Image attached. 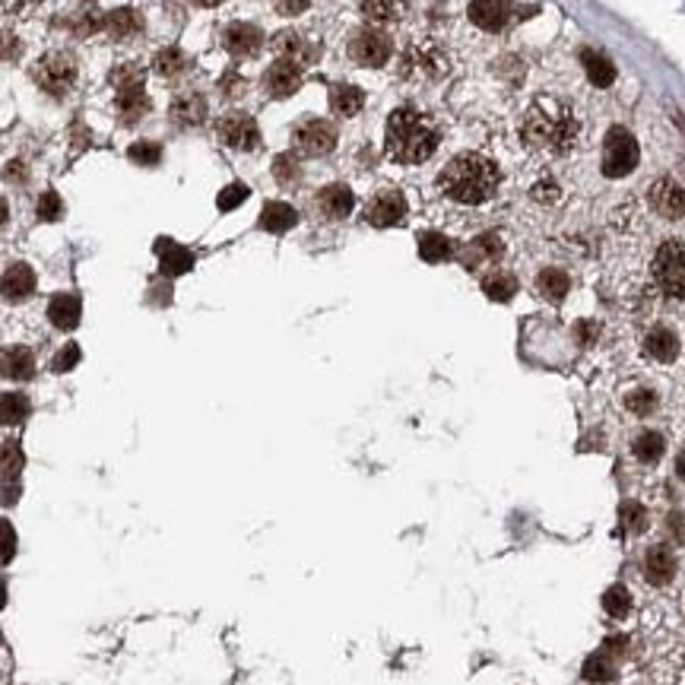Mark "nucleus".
Instances as JSON below:
<instances>
[{
  "label": "nucleus",
  "mask_w": 685,
  "mask_h": 685,
  "mask_svg": "<svg viewBox=\"0 0 685 685\" xmlns=\"http://www.w3.org/2000/svg\"><path fill=\"white\" fill-rule=\"evenodd\" d=\"M524 143L546 156H565L574 149L580 136V121L569 102L556 96H539L524 115Z\"/></svg>",
  "instance_id": "f257e3e1"
},
{
  "label": "nucleus",
  "mask_w": 685,
  "mask_h": 685,
  "mask_svg": "<svg viewBox=\"0 0 685 685\" xmlns=\"http://www.w3.org/2000/svg\"><path fill=\"white\" fill-rule=\"evenodd\" d=\"M501 172L489 156L463 153L448 162L438 175V187L457 204H486L499 191Z\"/></svg>",
  "instance_id": "f03ea898"
},
{
  "label": "nucleus",
  "mask_w": 685,
  "mask_h": 685,
  "mask_svg": "<svg viewBox=\"0 0 685 685\" xmlns=\"http://www.w3.org/2000/svg\"><path fill=\"white\" fill-rule=\"evenodd\" d=\"M384 146L394 162L403 166H419L438 149V130L426 115L416 108H397L388 117V134H384Z\"/></svg>",
  "instance_id": "7ed1b4c3"
},
{
  "label": "nucleus",
  "mask_w": 685,
  "mask_h": 685,
  "mask_svg": "<svg viewBox=\"0 0 685 685\" xmlns=\"http://www.w3.org/2000/svg\"><path fill=\"white\" fill-rule=\"evenodd\" d=\"M76 76H80V67H76V57L67 55V51H48V55H42L32 64V80L48 96L70 93Z\"/></svg>",
  "instance_id": "20e7f679"
},
{
  "label": "nucleus",
  "mask_w": 685,
  "mask_h": 685,
  "mask_svg": "<svg viewBox=\"0 0 685 685\" xmlns=\"http://www.w3.org/2000/svg\"><path fill=\"white\" fill-rule=\"evenodd\" d=\"M400 74L407 80H441L448 74V57L435 42H416L403 51Z\"/></svg>",
  "instance_id": "39448f33"
},
{
  "label": "nucleus",
  "mask_w": 685,
  "mask_h": 685,
  "mask_svg": "<svg viewBox=\"0 0 685 685\" xmlns=\"http://www.w3.org/2000/svg\"><path fill=\"white\" fill-rule=\"evenodd\" d=\"M654 279L667 296L685 298V245L682 241H663L654 257Z\"/></svg>",
  "instance_id": "423d86ee"
},
{
  "label": "nucleus",
  "mask_w": 685,
  "mask_h": 685,
  "mask_svg": "<svg viewBox=\"0 0 685 685\" xmlns=\"http://www.w3.org/2000/svg\"><path fill=\"white\" fill-rule=\"evenodd\" d=\"M638 166V143L625 127H612L603 146V175L606 178H625Z\"/></svg>",
  "instance_id": "0eeeda50"
},
{
  "label": "nucleus",
  "mask_w": 685,
  "mask_h": 685,
  "mask_svg": "<svg viewBox=\"0 0 685 685\" xmlns=\"http://www.w3.org/2000/svg\"><path fill=\"white\" fill-rule=\"evenodd\" d=\"M394 55V45L384 35L381 29L368 25V29H358L356 35L349 38V57L362 67H384Z\"/></svg>",
  "instance_id": "6e6552de"
},
{
  "label": "nucleus",
  "mask_w": 685,
  "mask_h": 685,
  "mask_svg": "<svg viewBox=\"0 0 685 685\" xmlns=\"http://www.w3.org/2000/svg\"><path fill=\"white\" fill-rule=\"evenodd\" d=\"M292 146H296V153L311 156V159L327 156L337 146V127L330 121H321V117H308L292 134Z\"/></svg>",
  "instance_id": "1a4fd4ad"
},
{
  "label": "nucleus",
  "mask_w": 685,
  "mask_h": 685,
  "mask_svg": "<svg viewBox=\"0 0 685 685\" xmlns=\"http://www.w3.org/2000/svg\"><path fill=\"white\" fill-rule=\"evenodd\" d=\"M217 134L228 149H238V153H251L260 146V130L251 115H226L219 121Z\"/></svg>",
  "instance_id": "9d476101"
},
{
  "label": "nucleus",
  "mask_w": 685,
  "mask_h": 685,
  "mask_svg": "<svg viewBox=\"0 0 685 685\" xmlns=\"http://www.w3.org/2000/svg\"><path fill=\"white\" fill-rule=\"evenodd\" d=\"M223 45L228 55L235 57H254L260 48H264V32L251 23H232L226 25L223 32Z\"/></svg>",
  "instance_id": "9b49d317"
},
{
  "label": "nucleus",
  "mask_w": 685,
  "mask_h": 685,
  "mask_svg": "<svg viewBox=\"0 0 685 685\" xmlns=\"http://www.w3.org/2000/svg\"><path fill=\"white\" fill-rule=\"evenodd\" d=\"M264 86H267V93H270L273 99H289V96L298 93V86H302V67L279 57V61L267 70Z\"/></svg>",
  "instance_id": "f8f14e48"
},
{
  "label": "nucleus",
  "mask_w": 685,
  "mask_h": 685,
  "mask_svg": "<svg viewBox=\"0 0 685 685\" xmlns=\"http://www.w3.org/2000/svg\"><path fill=\"white\" fill-rule=\"evenodd\" d=\"M650 207L667 219L685 217V187L676 185L673 178H660L650 187Z\"/></svg>",
  "instance_id": "ddd939ff"
},
{
  "label": "nucleus",
  "mask_w": 685,
  "mask_h": 685,
  "mask_svg": "<svg viewBox=\"0 0 685 685\" xmlns=\"http://www.w3.org/2000/svg\"><path fill=\"white\" fill-rule=\"evenodd\" d=\"M403 217H407V200H403V194H394V191L378 194V197L368 204V210H365V219L378 228L397 226Z\"/></svg>",
  "instance_id": "4468645a"
},
{
  "label": "nucleus",
  "mask_w": 685,
  "mask_h": 685,
  "mask_svg": "<svg viewBox=\"0 0 685 685\" xmlns=\"http://www.w3.org/2000/svg\"><path fill=\"white\" fill-rule=\"evenodd\" d=\"M469 19L486 32L505 29L511 19V0H469Z\"/></svg>",
  "instance_id": "2eb2a0df"
},
{
  "label": "nucleus",
  "mask_w": 685,
  "mask_h": 685,
  "mask_svg": "<svg viewBox=\"0 0 685 685\" xmlns=\"http://www.w3.org/2000/svg\"><path fill=\"white\" fill-rule=\"evenodd\" d=\"M35 292V273L29 264H10L0 277V296L6 302H23Z\"/></svg>",
  "instance_id": "dca6fc26"
},
{
  "label": "nucleus",
  "mask_w": 685,
  "mask_h": 685,
  "mask_svg": "<svg viewBox=\"0 0 685 685\" xmlns=\"http://www.w3.org/2000/svg\"><path fill=\"white\" fill-rule=\"evenodd\" d=\"M207 112L210 108H207V99L200 93H181L168 106V115L178 127H200L207 121Z\"/></svg>",
  "instance_id": "f3484780"
},
{
  "label": "nucleus",
  "mask_w": 685,
  "mask_h": 685,
  "mask_svg": "<svg viewBox=\"0 0 685 685\" xmlns=\"http://www.w3.org/2000/svg\"><path fill=\"white\" fill-rule=\"evenodd\" d=\"M273 51H277L283 61L298 64V67H305L308 61H315V48L308 45V38L298 35V32H292V29L277 32V35H273Z\"/></svg>",
  "instance_id": "a211bd4d"
},
{
  "label": "nucleus",
  "mask_w": 685,
  "mask_h": 685,
  "mask_svg": "<svg viewBox=\"0 0 685 685\" xmlns=\"http://www.w3.org/2000/svg\"><path fill=\"white\" fill-rule=\"evenodd\" d=\"M0 375L10 381H29L35 375V358L25 346H6L0 349Z\"/></svg>",
  "instance_id": "6ab92c4d"
},
{
  "label": "nucleus",
  "mask_w": 685,
  "mask_h": 685,
  "mask_svg": "<svg viewBox=\"0 0 685 685\" xmlns=\"http://www.w3.org/2000/svg\"><path fill=\"white\" fill-rule=\"evenodd\" d=\"M673 574H676V559L667 546H654V549H648V556H644V578H648L650 584L654 587L670 584Z\"/></svg>",
  "instance_id": "aec40b11"
},
{
  "label": "nucleus",
  "mask_w": 685,
  "mask_h": 685,
  "mask_svg": "<svg viewBox=\"0 0 685 685\" xmlns=\"http://www.w3.org/2000/svg\"><path fill=\"white\" fill-rule=\"evenodd\" d=\"M149 96L143 93V89H130V93H117L115 99V112H117V121L127 124V127H134V124H140L143 117L149 115Z\"/></svg>",
  "instance_id": "412c9836"
},
{
  "label": "nucleus",
  "mask_w": 685,
  "mask_h": 685,
  "mask_svg": "<svg viewBox=\"0 0 685 685\" xmlns=\"http://www.w3.org/2000/svg\"><path fill=\"white\" fill-rule=\"evenodd\" d=\"M317 207H321L324 217L346 219L352 213V207H356V197H352V191L346 185H330L317 194Z\"/></svg>",
  "instance_id": "4be33fe9"
},
{
  "label": "nucleus",
  "mask_w": 685,
  "mask_h": 685,
  "mask_svg": "<svg viewBox=\"0 0 685 685\" xmlns=\"http://www.w3.org/2000/svg\"><path fill=\"white\" fill-rule=\"evenodd\" d=\"M156 251H159V270L166 277H181L194 267V254L187 247L175 245V241H159Z\"/></svg>",
  "instance_id": "5701e85b"
},
{
  "label": "nucleus",
  "mask_w": 685,
  "mask_h": 685,
  "mask_svg": "<svg viewBox=\"0 0 685 685\" xmlns=\"http://www.w3.org/2000/svg\"><path fill=\"white\" fill-rule=\"evenodd\" d=\"M80 315H83L80 298L70 296V292H61V296L51 298L48 317H51V324H55L57 330H74L76 324H80Z\"/></svg>",
  "instance_id": "b1692460"
},
{
  "label": "nucleus",
  "mask_w": 685,
  "mask_h": 685,
  "mask_svg": "<svg viewBox=\"0 0 685 685\" xmlns=\"http://www.w3.org/2000/svg\"><path fill=\"white\" fill-rule=\"evenodd\" d=\"M102 29L108 32L117 42H124V38H134L136 32L143 29V19L136 10H130V6H121V10H112L106 13V19H102Z\"/></svg>",
  "instance_id": "393cba45"
},
{
  "label": "nucleus",
  "mask_w": 685,
  "mask_h": 685,
  "mask_svg": "<svg viewBox=\"0 0 685 685\" xmlns=\"http://www.w3.org/2000/svg\"><path fill=\"white\" fill-rule=\"evenodd\" d=\"M580 64H584L587 80H590L593 86H599V89L612 86V80H616V64H612L606 55L587 48V51H580Z\"/></svg>",
  "instance_id": "a878e982"
},
{
  "label": "nucleus",
  "mask_w": 685,
  "mask_h": 685,
  "mask_svg": "<svg viewBox=\"0 0 685 685\" xmlns=\"http://www.w3.org/2000/svg\"><path fill=\"white\" fill-rule=\"evenodd\" d=\"M644 352H648L654 362H673V358L680 356V340H676L673 330L654 327L644 337Z\"/></svg>",
  "instance_id": "bb28decb"
},
{
  "label": "nucleus",
  "mask_w": 685,
  "mask_h": 685,
  "mask_svg": "<svg viewBox=\"0 0 685 685\" xmlns=\"http://www.w3.org/2000/svg\"><path fill=\"white\" fill-rule=\"evenodd\" d=\"M358 10L371 19V23H397L407 16L409 0H358Z\"/></svg>",
  "instance_id": "cd10ccee"
},
{
  "label": "nucleus",
  "mask_w": 685,
  "mask_h": 685,
  "mask_svg": "<svg viewBox=\"0 0 685 685\" xmlns=\"http://www.w3.org/2000/svg\"><path fill=\"white\" fill-rule=\"evenodd\" d=\"M296 223H298L296 210H292L289 204H279V200L267 204L264 213H260V228H264V232H273V235L289 232V228L296 226Z\"/></svg>",
  "instance_id": "c85d7f7f"
},
{
  "label": "nucleus",
  "mask_w": 685,
  "mask_h": 685,
  "mask_svg": "<svg viewBox=\"0 0 685 685\" xmlns=\"http://www.w3.org/2000/svg\"><path fill=\"white\" fill-rule=\"evenodd\" d=\"M365 106V93L358 86H349V83H343V86H334L330 89V108H334L340 117H352L358 115Z\"/></svg>",
  "instance_id": "c756f323"
},
{
  "label": "nucleus",
  "mask_w": 685,
  "mask_h": 685,
  "mask_svg": "<svg viewBox=\"0 0 685 685\" xmlns=\"http://www.w3.org/2000/svg\"><path fill=\"white\" fill-rule=\"evenodd\" d=\"M191 67V61H187V55L181 48H162L159 55H156L153 61V70L162 76V80H175V76H181L185 70Z\"/></svg>",
  "instance_id": "7c9ffc66"
},
{
  "label": "nucleus",
  "mask_w": 685,
  "mask_h": 685,
  "mask_svg": "<svg viewBox=\"0 0 685 685\" xmlns=\"http://www.w3.org/2000/svg\"><path fill=\"white\" fill-rule=\"evenodd\" d=\"M451 254H454L451 241H448L441 232L419 235V257L422 260H428V264H441V260H448Z\"/></svg>",
  "instance_id": "2f4dec72"
},
{
  "label": "nucleus",
  "mask_w": 685,
  "mask_h": 685,
  "mask_svg": "<svg viewBox=\"0 0 685 685\" xmlns=\"http://www.w3.org/2000/svg\"><path fill=\"white\" fill-rule=\"evenodd\" d=\"M482 292H486L492 302H511L514 292H518V279L508 277V273H489L482 279Z\"/></svg>",
  "instance_id": "473e14b6"
},
{
  "label": "nucleus",
  "mask_w": 685,
  "mask_h": 685,
  "mask_svg": "<svg viewBox=\"0 0 685 685\" xmlns=\"http://www.w3.org/2000/svg\"><path fill=\"white\" fill-rule=\"evenodd\" d=\"M146 83V70L140 64H117L112 70V86L117 93H130V89H143Z\"/></svg>",
  "instance_id": "72a5a7b5"
},
{
  "label": "nucleus",
  "mask_w": 685,
  "mask_h": 685,
  "mask_svg": "<svg viewBox=\"0 0 685 685\" xmlns=\"http://www.w3.org/2000/svg\"><path fill=\"white\" fill-rule=\"evenodd\" d=\"M663 448H667V441H663L660 432H641L635 438V445H631V451L641 463H657L663 457Z\"/></svg>",
  "instance_id": "f704fd0d"
},
{
  "label": "nucleus",
  "mask_w": 685,
  "mask_h": 685,
  "mask_svg": "<svg viewBox=\"0 0 685 685\" xmlns=\"http://www.w3.org/2000/svg\"><path fill=\"white\" fill-rule=\"evenodd\" d=\"M29 416V400L23 394H0V426H19Z\"/></svg>",
  "instance_id": "c9c22d12"
},
{
  "label": "nucleus",
  "mask_w": 685,
  "mask_h": 685,
  "mask_svg": "<svg viewBox=\"0 0 685 685\" xmlns=\"http://www.w3.org/2000/svg\"><path fill=\"white\" fill-rule=\"evenodd\" d=\"M539 292H543L549 302H562V298L569 296V277H565L562 270H556V267H549V270L539 273Z\"/></svg>",
  "instance_id": "e433bc0d"
},
{
  "label": "nucleus",
  "mask_w": 685,
  "mask_h": 685,
  "mask_svg": "<svg viewBox=\"0 0 685 685\" xmlns=\"http://www.w3.org/2000/svg\"><path fill=\"white\" fill-rule=\"evenodd\" d=\"M501 257V238L499 235H479L473 245L467 247V264L473 267L476 260H499Z\"/></svg>",
  "instance_id": "4c0bfd02"
},
{
  "label": "nucleus",
  "mask_w": 685,
  "mask_h": 685,
  "mask_svg": "<svg viewBox=\"0 0 685 685\" xmlns=\"http://www.w3.org/2000/svg\"><path fill=\"white\" fill-rule=\"evenodd\" d=\"M612 676H616V667H612L609 654L606 650H599V654H590L584 663V680L590 682H609Z\"/></svg>",
  "instance_id": "58836bf2"
},
{
  "label": "nucleus",
  "mask_w": 685,
  "mask_h": 685,
  "mask_svg": "<svg viewBox=\"0 0 685 685\" xmlns=\"http://www.w3.org/2000/svg\"><path fill=\"white\" fill-rule=\"evenodd\" d=\"M603 609L609 612L612 619L629 616V609H631V593L625 590L622 584H612L609 590L603 593Z\"/></svg>",
  "instance_id": "ea45409f"
},
{
  "label": "nucleus",
  "mask_w": 685,
  "mask_h": 685,
  "mask_svg": "<svg viewBox=\"0 0 685 685\" xmlns=\"http://www.w3.org/2000/svg\"><path fill=\"white\" fill-rule=\"evenodd\" d=\"M23 463H25V457H23L19 441H4V445H0V473L16 476L19 469H23Z\"/></svg>",
  "instance_id": "a19ab883"
},
{
  "label": "nucleus",
  "mask_w": 685,
  "mask_h": 685,
  "mask_svg": "<svg viewBox=\"0 0 685 685\" xmlns=\"http://www.w3.org/2000/svg\"><path fill=\"white\" fill-rule=\"evenodd\" d=\"M619 520H622L625 533H641L648 527V514H644V508L638 501H625L622 511H619Z\"/></svg>",
  "instance_id": "79ce46f5"
},
{
  "label": "nucleus",
  "mask_w": 685,
  "mask_h": 685,
  "mask_svg": "<svg viewBox=\"0 0 685 685\" xmlns=\"http://www.w3.org/2000/svg\"><path fill=\"white\" fill-rule=\"evenodd\" d=\"M625 407H629V413H635V416H650L657 409V394L648 388H638L625 397Z\"/></svg>",
  "instance_id": "37998d69"
},
{
  "label": "nucleus",
  "mask_w": 685,
  "mask_h": 685,
  "mask_svg": "<svg viewBox=\"0 0 685 685\" xmlns=\"http://www.w3.org/2000/svg\"><path fill=\"white\" fill-rule=\"evenodd\" d=\"M130 162H136V166H159L162 162V149L159 143H149V140H136L134 146L127 149Z\"/></svg>",
  "instance_id": "c03bdc74"
},
{
  "label": "nucleus",
  "mask_w": 685,
  "mask_h": 685,
  "mask_svg": "<svg viewBox=\"0 0 685 685\" xmlns=\"http://www.w3.org/2000/svg\"><path fill=\"white\" fill-rule=\"evenodd\" d=\"M35 213H38V219H42V223H57V219L64 217V200L57 197L55 191H45L42 197H38V204H35Z\"/></svg>",
  "instance_id": "a18cd8bd"
},
{
  "label": "nucleus",
  "mask_w": 685,
  "mask_h": 685,
  "mask_svg": "<svg viewBox=\"0 0 685 685\" xmlns=\"http://www.w3.org/2000/svg\"><path fill=\"white\" fill-rule=\"evenodd\" d=\"M273 178L279 181V185H292V181H298V159L292 153L286 156H277L273 159Z\"/></svg>",
  "instance_id": "49530a36"
},
{
  "label": "nucleus",
  "mask_w": 685,
  "mask_h": 685,
  "mask_svg": "<svg viewBox=\"0 0 685 685\" xmlns=\"http://www.w3.org/2000/svg\"><path fill=\"white\" fill-rule=\"evenodd\" d=\"M102 13H96V10H83L80 16H74L70 19V29L76 32V35H93V32H99L102 29Z\"/></svg>",
  "instance_id": "de8ad7c7"
},
{
  "label": "nucleus",
  "mask_w": 685,
  "mask_h": 685,
  "mask_svg": "<svg viewBox=\"0 0 685 685\" xmlns=\"http://www.w3.org/2000/svg\"><path fill=\"white\" fill-rule=\"evenodd\" d=\"M247 197H251V191H247L245 185H228V187H223V191H219L217 204H219V210L228 213V210H235V207L245 204Z\"/></svg>",
  "instance_id": "09e8293b"
},
{
  "label": "nucleus",
  "mask_w": 685,
  "mask_h": 685,
  "mask_svg": "<svg viewBox=\"0 0 685 685\" xmlns=\"http://www.w3.org/2000/svg\"><path fill=\"white\" fill-rule=\"evenodd\" d=\"M13 556H16V530L10 520H0V562H13Z\"/></svg>",
  "instance_id": "8fccbe9b"
},
{
  "label": "nucleus",
  "mask_w": 685,
  "mask_h": 685,
  "mask_svg": "<svg viewBox=\"0 0 685 685\" xmlns=\"http://www.w3.org/2000/svg\"><path fill=\"white\" fill-rule=\"evenodd\" d=\"M76 362H80V346H76V343H67V346H64V349L55 356L51 368H55V371H70V368H76Z\"/></svg>",
  "instance_id": "3c124183"
},
{
  "label": "nucleus",
  "mask_w": 685,
  "mask_h": 685,
  "mask_svg": "<svg viewBox=\"0 0 685 685\" xmlns=\"http://www.w3.org/2000/svg\"><path fill=\"white\" fill-rule=\"evenodd\" d=\"M23 55V42L10 32H0V61H16Z\"/></svg>",
  "instance_id": "603ef678"
},
{
  "label": "nucleus",
  "mask_w": 685,
  "mask_h": 685,
  "mask_svg": "<svg viewBox=\"0 0 685 685\" xmlns=\"http://www.w3.org/2000/svg\"><path fill=\"white\" fill-rule=\"evenodd\" d=\"M273 4H277V10L286 13V16H298V13L308 10L311 0H273Z\"/></svg>",
  "instance_id": "864d4df0"
},
{
  "label": "nucleus",
  "mask_w": 685,
  "mask_h": 685,
  "mask_svg": "<svg viewBox=\"0 0 685 685\" xmlns=\"http://www.w3.org/2000/svg\"><path fill=\"white\" fill-rule=\"evenodd\" d=\"M19 492H23V489H19L16 476H6L4 489H0V501H4V505H13V501L19 499Z\"/></svg>",
  "instance_id": "5fc2aeb1"
},
{
  "label": "nucleus",
  "mask_w": 685,
  "mask_h": 685,
  "mask_svg": "<svg viewBox=\"0 0 685 685\" xmlns=\"http://www.w3.org/2000/svg\"><path fill=\"white\" fill-rule=\"evenodd\" d=\"M38 0H0V10L4 13H25V10H32Z\"/></svg>",
  "instance_id": "6e6d98bb"
},
{
  "label": "nucleus",
  "mask_w": 685,
  "mask_h": 685,
  "mask_svg": "<svg viewBox=\"0 0 685 685\" xmlns=\"http://www.w3.org/2000/svg\"><path fill=\"white\" fill-rule=\"evenodd\" d=\"M593 337H597V324L580 321V324H578V340H580V343H593Z\"/></svg>",
  "instance_id": "4d7b16f0"
},
{
  "label": "nucleus",
  "mask_w": 685,
  "mask_h": 685,
  "mask_svg": "<svg viewBox=\"0 0 685 685\" xmlns=\"http://www.w3.org/2000/svg\"><path fill=\"white\" fill-rule=\"evenodd\" d=\"M4 175H6V181H25V166L23 162H10Z\"/></svg>",
  "instance_id": "13d9d810"
},
{
  "label": "nucleus",
  "mask_w": 685,
  "mask_h": 685,
  "mask_svg": "<svg viewBox=\"0 0 685 685\" xmlns=\"http://www.w3.org/2000/svg\"><path fill=\"white\" fill-rule=\"evenodd\" d=\"M670 530H673L676 539L682 543V539H685V518H682V514H673V518H670Z\"/></svg>",
  "instance_id": "bf43d9fd"
},
{
  "label": "nucleus",
  "mask_w": 685,
  "mask_h": 685,
  "mask_svg": "<svg viewBox=\"0 0 685 685\" xmlns=\"http://www.w3.org/2000/svg\"><path fill=\"white\" fill-rule=\"evenodd\" d=\"M676 473H680V479H685V451L676 457Z\"/></svg>",
  "instance_id": "052dcab7"
},
{
  "label": "nucleus",
  "mask_w": 685,
  "mask_h": 685,
  "mask_svg": "<svg viewBox=\"0 0 685 685\" xmlns=\"http://www.w3.org/2000/svg\"><path fill=\"white\" fill-rule=\"evenodd\" d=\"M6 217H10V210H6V200L0 197V228H4V223H6Z\"/></svg>",
  "instance_id": "680f3d73"
},
{
  "label": "nucleus",
  "mask_w": 685,
  "mask_h": 685,
  "mask_svg": "<svg viewBox=\"0 0 685 685\" xmlns=\"http://www.w3.org/2000/svg\"><path fill=\"white\" fill-rule=\"evenodd\" d=\"M200 6H219V4H226V0H197Z\"/></svg>",
  "instance_id": "e2e57ef3"
},
{
  "label": "nucleus",
  "mask_w": 685,
  "mask_h": 685,
  "mask_svg": "<svg viewBox=\"0 0 685 685\" xmlns=\"http://www.w3.org/2000/svg\"><path fill=\"white\" fill-rule=\"evenodd\" d=\"M4 606H6V587L0 584V609H4Z\"/></svg>",
  "instance_id": "0e129e2a"
}]
</instances>
